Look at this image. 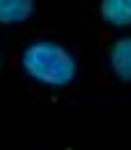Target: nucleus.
<instances>
[{
	"mask_svg": "<svg viewBox=\"0 0 131 150\" xmlns=\"http://www.w3.org/2000/svg\"><path fill=\"white\" fill-rule=\"evenodd\" d=\"M100 16L110 26H131V0H102L100 3Z\"/></svg>",
	"mask_w": 131,
	"mask_h": 150,
	"instance_id": "obj_3",
	"label": "nucleus"
},
{
	"mask_svg": "<svg viewBox=\"0 0 131 150\" xmlns=\"http://www.w3.org/2000/svg\"><path fill=\"white\" fill-rule=\"evenodd\" d=\"M21 69L50 90H66L76 79L74 53L55 40H34L21 50Z\"/></svg>",
	"mask_w": 131,
	"mask_h": 150,
	"instance_id": "obj_1",
	"label": "nucleus"
},
{
	"mask_svg": "<svg viewBox=\"0 0 131 150\" xmlns=\"http://www.w3.org/2000/svg\"><path fill=\"white\" fill-rule=\"evenodd\" d=\"M34 13V0H0V24H21Z\"/></svg>",
	"mask_w": 131,
	"mask_h": 150,
	"instance_id": "obj_4",
	"label": "nucleus"
},
{
	"mask_svg": "<svg viewBox=\"0 0 131 150\" xmlns=\"http://www.w3.org/2000/svg\"><path fill=\"white\" fill-rule=\"evenodd\" d=\"M108 63H110V71L121 82H131V37H121L110 45Z\"/></svg>",
	"mask_w": 131,
	"mask_h": 150,
	"instance_id": "obj_2",
	"label": "nucleus"
}]
</instances>
